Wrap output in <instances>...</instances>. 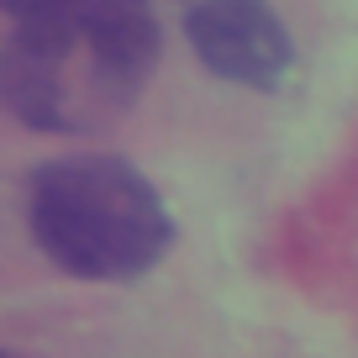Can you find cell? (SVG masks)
<instances>
[{
	"label": "cell",
	"mask_w": 358,
	"mask_h": 358,
	"mask_svg": "<svg viewBox=\"0 0 358 358\" xmlns=\"http://www.w3.org/2000/svg\"><path fill=\"white\" fill-rule=\"evenodd\" d=\"M32 237L74 280H137L174 243L158 190L122 158H58L32 174Z\"/></svg>",
	"instance_id": "cell-1"
},
{
	"label": "cell",
	"mask_w": 358,
	"mask_h": 358,
	"mask_svg": "<svg viewBox=\"0 0 358 358\" xmlns=\"http://www.w3.org/2000/svg\"><path fill=\"white\" fill-rule=\"evenodd\" d=\"M185 32L195 58L232 85L268 90L290 69V32L268 0H201Z\"/></svg>",
	"instance_id": "cell-2"
},
{
	"label": "cell",
	"mask_w": 358,
	"mask_h": 358,
	"mask_svg": "<svg viewBox=\"0 0 358 358\" xmlns=\"http://www.w3.org/2000/svg\"><path fill=\"white\" fill-rule=\"evenodd\" d=\"M0 358H11V353H0Z\"/></svg>",
	"instance_id": "cell-3"
}]
</instances>
